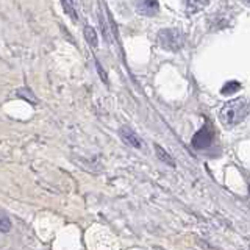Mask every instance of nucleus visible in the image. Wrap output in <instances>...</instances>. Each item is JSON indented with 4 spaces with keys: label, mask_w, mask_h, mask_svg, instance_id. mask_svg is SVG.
I'll use <instances>...</instances> for the list:
<instances>
[{
    "label": "nucleus",
    "mask_w": 250,
    "mask_h": 250,
    "mask_svg": "<svg viewBox=\"0 0 250 250\" xmlns=\"http://www.w3.org/2000/svg\"><path fill=\"white\" fill-rule=\"evenodd\" d=\"M250 114V102L247 99H234L222 106L219 117L227 127H234Z\"/></svg>",
    "instance_id": "nucleus-1"
},
{
    "label": "nucleus",
    "mask_w": 250,
    "mask_h": 250,
    "mask_svg": "<svg viewBox=\"0 0 250 250\" xmlns=\"http://www.w3.org/2000/svg\"><path fill=\"white\" fill-rule=\"evenodd\" d=\"M158 44L166 50H180L185 45V35L182 31L174 30V28H167V30H161L156 38Z\"/></svg>",
    "instance_id": "nucleus-2"
},
{
    "label": "nucleus",
    "mask_w": 250,
    "mask_h": 250,
    "mask_svg": "<svg viewBox=\"0 0 250 250\" xmlns=\"http://www.w3.org/2000/svg\"><path fill=\"white\" fill-rule=\"evenodd\" d=\"M213 128L209 127V124H205L203 127L195 133L194 138H192V146L195 148H207L211 146V143H213Z\"/></svg>",
    "instance_id": "nucleus-3"
},
{
    "label": "nucleus",
    "mask_w": 250,
    "mask_h": 250,
    "mask_svg": "<svg viewBox=\"0 0 250 250\" xmlns=\"http://www.w3.org/2000/svg\"><path fill=\"white\" fill-rule=\"evenodd\" d=\"M133 5H135V10L143 14V16H148L152 18L160 10L158 0H133Z\"/></svg>",
    "instance_id": "nucleus-4"
},
{
    "label": "nucleus",
    "mask_w": 250,
    "mask_h": 250,
    "mask_svg": "<svg viewBox=\"0 0 250 250\" xmlns=\"http://www.w3.org/2000/svg\"><path fill=\"white\" fill-rule=\"evenodd\" d=\"M119 133H121V138L125 141V144H128V146L135 147V148H143V146H144L143 144V139H141L131 128L122 127Z\"/></svg>",
    "instance_id": "nucleus-5"
},
{
    "label": "nucleus",
    "mask_w": 250,
    "mask_h": 250,
    "mask_svg": "<svg viewBox=\"0 0 250 250\" xmlns=\"http://www.w3.org/2000/svg\"><path fill=\"white\" fill-rule=\"evenodd\" d=\"M209 0H185V5L191 13H195V11H200L202 8H205Z\"/></svg>",
    "instance_id": "nucleus-6"
},
{
    "label": "nucleus",
    "mask_w": 250,
    "mask_h": 250,
    "mask_svg": "<svg viewBox=\"0 0 250 250\" xmlns=\"http://www.w3.org/2000/svg\"><path fill=\"white\" fill-rule=\"evenodd\" d=\"M155 150H156V155H158V158L161 161H164L166 164H169V166H172V167H175V161L172 160V156L166 150H164V148H161V146L155 144Z\"/></svg>",
    "instance_id": "nucleus-7"
},
{
    "label": "nucleus",
    "mask_w": 250,
    "mask_h": 250,
    "mask_svg": "<svg viewBox=\"0 0 250 250\" xmlns=\"http://www.w3.org/2000/svg\"><path fill=\"white\" fill-rule=\"evenodd\" d=\"M62 2V8H64V11L69 14V18L72 19L74 22L78 21V14L75 11V3H74V0H61Z\"/></svg>",
    "instance_id": "nucleus-8"
},
{
    "label": "nucleus",
    "mask_w": 250,
    "mask_h": 250,
    "mask_svg": "<svg viewBox=\"0 0 250 250\" xmlns=\"http://www.w3.org/2000/svg\"><path fill=\"white\" fill-rule=\"evenodd\" d=\"M84 38H86V41H88V44L91 47H97L99 38H97L96 30H94L92 27H84Z\"/></svg>",
    "instance_id": "nucleus-9"
},
{
    "label": "nucleus",
    "mask_w": 250,
    "mask_h": 250,
    "mask_svg": "<svg viewBox=\"0 0 250 250\" xmlns=\"http://www.w3.org/2000/svg\"><path fill=\"white\" fill-rule=\"evenodd\" d=\"M239 88H241V84H239L238 82H229V83H225V84L222 86L221 92H222V94H233V92H236Z\"/></svg>",
    "instance_id": "nucleus-10"
},
{
    "label": "nucleus",
    "mask_w": 250,
    "mask_h": 250,
    "mask_svg": "<svg viewBox=\"0 0 250 250\" xmlns=\"http://www.w3.org/2000/svg\"><path fill=\"white\" fill-rule=\"evenodd\" d=\"M2 231L3 233L10 231V221H8V217L5 214L2 216Z\"/></svg>",
    "instance_id": "nucleus-11"
},
{
    "label": "nucleus",
    "mask_w": 250,
    "mask_h": 250,
    "mask_svg": "<svg viewBox=\"0 0 250 250\" xmlns=\"http://www.w3.org/2000/svg\"><path fill=\"white\" fill-rule=\"evenodd\" d=\"M97 69H99V74L102 75V78H104V82L108 83V77H106V74L104 72V69H102V66L99 64V62H97Z\"/></svg>",
    "instance_id": "nucleus-12"
},
{
    "label": "nucleus",
    "mask_w": 250,
    "mask_h": 250,
    "mask_svg": "<svg viewBox=\"0 0 250 250\" xmlns=\"http://www.w3.org/2000/svg\"><path fill=\"white\" fill-rule=\"evenodd\" d=\"M246 2H247V3H249V5H250V0H246Z\"/></svg>",
    "instance_id": "nucleus-13"
},
{
    "label": "nucleus",
    "mask_w": 250,
    "mask_h": 250,
    "mask_svg": "<svg viewBox=\"0 0 250 250\" xmlns=\"http://www.w3.org/2000/svg\"><path fill=\"white\" fill-rule=\"evenodd\" d=\"M249 191H250V186H249Z\"/></svg>",
    "instance_id": "nucleus-14"
}]
</instances>
